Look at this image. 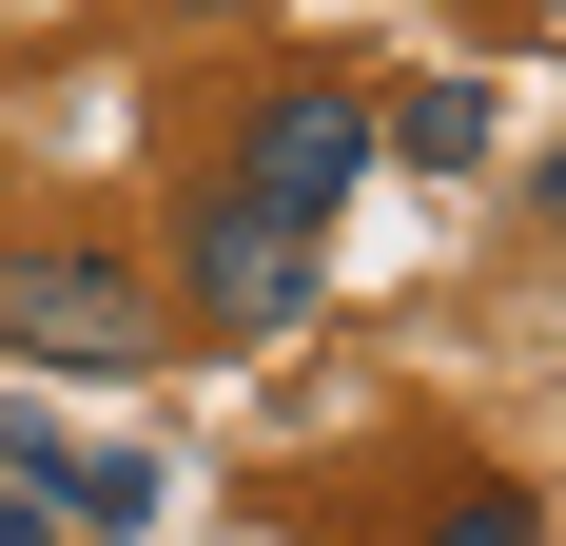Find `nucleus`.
<instances>
[{"label":"nucleus","mask_w":566,"mask_h":546,"mask_svg":"<svg viewBox=\"0 0 566 546\" xmlns=\"http://www.w3.org/2000/svg\"><path fill=\"white\" fill-rule=\"evenodd\" d=\"M0 546H59V507H40V489H20V469H0Z\"/></svg>","instance_id":"obj_7"},{"label":"nucleus","mask_w":566,"mask_h":546,"mask_svg":"<svg viewBox=\"0 0 566 546\" xmlns=\"http://www.w3.org/2000/svg\"><path fill=\"white\" fill-rule=\"evenodd\" d=\"M176 254H196V273H176V313L216 332V351H274V332L313 313V216H254L234 176L196 196V234H176Z\"/></svg>","instance_id":"obj_2"},{"label":"nucleus","mask_w":566,"mask_h":546,"mask_svg":"<svg viewBox=\"0 0 566 546\" xmlns=\"http://www.w3.org/2000/svg\"><path fill=\"white\" fill-rule=\"evenodd\" d=\"M547 234H566V157H547Z\"/></svg>","instance_id":"obj_8"},{"label":"nucleus","mask_w":566,"mask_h":546,"mask_svg":"<svg viewBox=\"0 0 566 546\" xmlns=\"http://www.w3.org/2000/svg\"><path fill=\"white\" fill-rule=\"evenodd\" d=\"M352 176H371V98H352V78H274L254 137H234V196H254V216H333Z\"/></svg>","instance_id":"obj_3"},{"label":"nucleus","mask_w":566,"mask_h":546,"mask_svg":"<svg viewBox=\"0 0 566 546\" xmlns=\"http://www.w3.org/2000/svg\"><path fill=\"white\" fill-rule=\"evenodd\" d=\"M391 137H410L430 176H469V157H489V78H410V98H391Z\"/></svg>","instance_id":"obj_5"},{"label":"nucleus","mask_w":566,"mask_h":546,"mask_svg":"<svg viewBox=\"0 0 566 546\" xmlns=\"http://www.w3.org/2000/svg\"><path fill=\"white\" fill-rule=\"evenodd\" d=\"M157 273L137 254H98V234H0V351L20 371H137L157 351Z\"/></svg>","instance_id":"obj_1"},{"label":"nucleus","mask_w":566,"mask_h":546,"mask_svg":"<svg viewBox=\"0 0 566 546\" xmlns=\"http://www.w3.org/2000/svg\"><path fill=\"white\" fill-rule=\"evenodd\" d=\"M0 469H20L78 546H137V527H157V449H78L59 410H0Z\"/></svg>","instance_id":"obj_4"},{"label":"nucleus","mask_w":566,"mask_h":546,"mask_svg":"<svg viewBox=\"0 0 566 546\" xmlns=\"http://www.w3.org/2000/svg\"><path fill=\"white\" fill-rule=\"evenodd\" d=\"M176 20H216V0H176Z\"/></svg>","instance_id":"obj_9"},{"label":"nucleus","mask_w":566,"mask_h":546,"mask_svg":"<svg viewBox=\"0 0 566 546\" xmlns=\"http://www.w3.org/2000/svg\"><path fill=\"white\" fill-rule=\"evenodd\" d=\"M430 546H547V507H509V489H450V507H430Z\"/></svg>","instance_id":"obj_6"}]
</instances>
